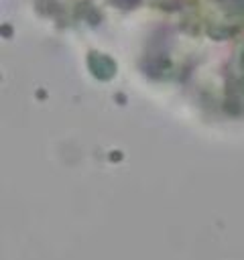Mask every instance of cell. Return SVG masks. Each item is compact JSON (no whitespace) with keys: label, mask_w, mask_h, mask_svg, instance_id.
<instances>
[{"label":"cell","mask_w":244,"mask_h":260,"mask_svg":"<svg viewBox=\"0 0 244 260\" xmlns=\"http://www.w3.org/2000/svg\"><path fill=\"white\" fill-rule=\"evenodd\" d=\"M87 65L92 69V73L98 77V79H110L114 73H116V65L110 57L102 55V53H89L87 57Z\"/></svg>","instance_id":"6da1fadb"}]
</instances>
